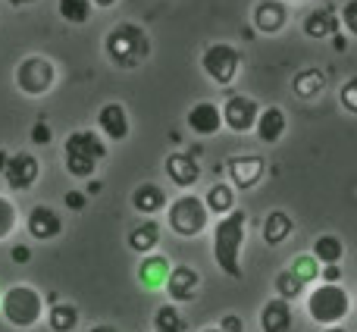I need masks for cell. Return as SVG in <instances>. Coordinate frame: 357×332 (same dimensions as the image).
<instances>
[{
    "mask_svg": "<svg viewBox=\"0 0 357 332\" xmlns=\"http://www.w3.org/2000/svg\"><path fill=\"white\" fill-rule=\"evenodd\" d=\"M248 235V213L241 207H235L229 216L216 220L213 226V260L229 279H241V248H245Z\"/></svg>",
    "mask_w": 357,
    "mask_h": 332,
    "instance_id": "cell-1",
    "label": "cell"
},
{
    "mask_svg": "<svg viewBox=\"0 0 357 332\" xmlns=\"http://www.w3.org/2000/svg\"><path fill=\"white\" fill-rule=\"evenodd\" d=\"M104 54L116 69H138L151 56V38L142 25L119 22L116 29L107 31Z\"/></svg>",
    "mask_w": 357,
    "mask_h": 332,
    "instance_id": "cell-2",
    "label": "cell"
},
{
    "mask_svg": "<svg viewBox=\"0 0 357 332\" xmlns=\"http://www.w3.org/2000/svg\"><path fill=\"white\" fill-rule=\"evenodd\" d=\"M107 157V142L100 138V132L91 129H75L66 135V144H63V163H66V172L73 179H94L98 172V163Z\"/></svg>",
    "mask_w": 357,
    "mask_h": 332,
    "instance_id": "cell-3",
    "label": "cell"
},
{
    "mask_svg": "<svg viewBox=\"0 0 357 332\" xmlns=\"http://www.w3.org/2000/svg\"><path fill=\"white\" fill-rule=\"evenodd\" d=\"M0 317L13 329H31L47 317V304H44L41 292L31 285H13L0 298Z\"/></svg>",
    "mask_w": 357,
    "mask_h": 332,
    "instance_id": "cell-4",
    "label": "cell"
},
{
    "mask_svg": "<svg viewBox=\"0 0 357 332\" xmlns=\"http://www.w3.org/2000/svg\"><path fill=\"white\" fill-rule=\"evenodd\" d=\"M351 314V295L345 292V285H329L320 282L307 295V317L317 326H342V320Z\"/></svg>",
    "mask_w": 357,
    "mask_h": 332,
    "instance_id": "cell-5",
    "label": "cell"
},
{
    "mask_svg": "<svg viewBox=\"0 0 357 332\" xmlns=\"http://www.w3.org/2000/svg\"><path fill=\"white\" fill-rule=\"evenodd\" d=\"M167 226L178 239H197L210 226V210L204 197H197L195 191H182L167 207Z\"/></svg>",
    "mask_w": 357,
    "mask_h": 332,
    "instance_id": "cell-6",
    "label": "cell"
},
{
    "mask_svg": "<svg viewBox=\"0 0 357 332\" xmlns=\"http://www.w3.org/2000/svg\"><path fill=\"white\" fill-rule=\"evenodd\" d=\"M241 63H245V56H241L238 47H232V44H207L201 54V69L204 75H207L210 82H216L220 88H229L235 82V75L241 73Z\"/></svg>",
    "mask_w": 357,
    "mask_h": 332,
    "instance_id": "cell-7",
    "label": "cell"
},
{
    "mask_svg": "<svg viewBox=\"0 0 357 332\" xmlns=\"http://www.w3.org/2000/svg\"><path fill=\"white\" fill-rule=\"evenodd\" d=\"M54 85H56V66L47 56L31 54L16 66V88L25 98H44V94L54 91Z\"/></svg>",
    "mask_w": 357,
    "mask_h": 332,
    "instance_id": "cell-8",
    "label": "cell"
},
{
    "mask_svg": "<svg viewBox=\"0 0 357 332\" xmlns=\"http://www.w3.org/2000/svg\"><path fill=\"white\" fill-rule=\"evenodd\" d=\"M260 110H264V107H260L251 94H229L226 104H222V126L232 129V132H238V135L254 132L257 129Z\"/></svg>",
    "mask_w": 357,
    "mask_h": 332,
    "instance_id": "cell-9",
    "label": "cell"
},
{
    "mask_svg": "<svg viewBox=\"0 0 357 332\" xmlns=\"http://www.w3.org/2000/svg\"><path fill=\"white\" fill-rule=\"evenodd\" d=\"M25 232L35 241H54L63 232V216L50 204H35L25 216Z\"/></svg>",
    "mask_w": 357,
    "mask_h": 332,
    "instance_id": "cell-10",
    "label": "cell"
},
{
    "mask_svg": "<svg viewBox=\"0 0 357 332\" xmlns=\"http://www.w3.org/2000/svg\"><path fill=\"white\" fill-rule=\"evenodd\" d=\"M229 169V182H232L235 191H248L254 188V185L264 179L266 172V160L257 154H241V157H232V160L226 163Z\"/></svg>",
    "mask_w": 357,
    "mask_h": 332,
    "instance_id": "cell-11",
    "label": "cell"
},
{
    "mask_svg": "<svg viewBox=\"0 0 357 332\" xmlns=\"http://www.w3.org/2000/svg\"><path fill=\"white\" fill-rule=\"evenodd\" d=\"M38 176H41V163H38V157L29 154V151H19V154H13L10 157V166H6V172H3L10 191H29L31 185L38 182Z\"/></svg>",
    "mask_w": 357,
    "mask_h": 332,
    "instance_id": "cell-12",
    "label": "cell"
},
{
    "mask_svg": "<svg viewBox=\"0 0 357 332\" xmlns=\"http://www.w3.org/2000/svg\"><path fill=\"white\" fill-rule=\"evenodd\" d=\"M197 289H201V273L195 270V266L188 264H178L173 266V273H169L167 279V295L173 304H188L197 298Z\"/></svg>",
    "mask_w": 357,
    "mask_h": 332,
    "instance_id": "cell-13",
    "label": "cell"
},
{
    "mask_svg": "<svg viewBox=\"0 0 357 332\" xmlns=\"http://www.w3.org/2000/svg\"><path fill=\"white\" fill-rule=\"evenodd\" d=\"M251 25L260 35H279L289 25V6L282 0H260L251 13Z\"/></svg>",
    "mask_w": 357,
    "mask_h": 332,
    "instance_id": "cell-14",
    "label": "cell"
},
{
    "mask_svg": "<svg viewBox=\"0 0 357 332\" xmlns=\"http://www.w3.org/2000/svg\"><path fill=\"white\" fill-rule=\"evenodd\" d=\"M185 123L195 135L201 138H210L222 129V107L213 104V100H197L188 113H185Z\"/></svg>",
    "mask_w": 357,
    "mask_h": 332,
    "instance_id": "cell-15",
    "label": "cell"
},
{
    "mask_svg": "<svg viewBox=\"0 0 357 332\" xmlns=\"http://www.w3.org/2000/svg\"><path fill=\"white\" fill-rule=\"evenodd\" d=\"M98 129L107 142H126L132 132V123H129V113L119 100H110L98 110Z\"/></svg>",
    "mask_w": 357,
    "mask_h": 332,
    "instance_id": "cell-16",
    "label": "cell"
},
{
    "mask_svg": "<svg viewBox=\"0 0 357 332\" xmlns=\"http://www.w3.org/2000/svg\"><path fill=\"white\" fill-rule=\"evenodd\" d=\"M163 169H167L169 182L182 191L195 188L197 179H201V166H197V160L191 154H185V151H173V154L167 157V163H163Z\"/></svg>",
    "mask_w": 357,
    "mask_h": 332,
    "instance_id": "cell-17",
    "label": "cell"
},
{
    "mask_svg": "<svg viewBox=\"0 0 357 332\" xmlns=\"http://www.w3.org/2000/svg\"><path fill=\"white\" fill-rule=\"evenodd\" d=\"M169 273H173V264H169L167 254H148V257H142L135 276H138V282H142V289L160 292V289H167Z\"/></svg>",
    "mask_w": 357,
    "mask_h": 332,
    "instance_id": "cell-18",
    "label": "cell"
},
{
    "mask_svg": "<svg viewBox=\"0 0 357 332\" xmlns=\"http://www.w3.org/2000/svg\"><path fill=\"white\" fill-rule=\"evenodd\" d=\"M285 129H289V116H285V110L282 107H276V104H270V107H264L260 110V119H257V138L264 144H279L282 142V135H285Z\"/></svg>",
    "mask_w": 357,
    "mask_h": 332,
    "instance_id": "cell-19",
    "label": "cell"
},
{
    "mask_svg": "<svg viewBox=\"0 0 357 332\" xmlns=\"http://www.w3.org/2000/svg\"><path fill=\"white\" fill-rule=\"evenodd\" d=\"M132 207H135L142 216L154 220L160 210L169 207V204H167V191H163L157 182H142L135 191H132Z\"/></svg>",
    "mask_w": 357,
    "mask_h": 332,
    "instance_id": "cell-20",
    "label": "cell"
},
{
    "mask_svg": "<svg viewBox=\"0 0 357 332\" xmlns=\"http://www.w3.org/2000/svg\"><path fill=\"white\" fill-rule=\"evenodd\" d=\"M291 301L285 298H270L260 308V329L264 332H289L291 329Z\"/></svg>",
    "mask_w": 357,
    "mask_h": 332,
    "instance_id": "cell-21",
    "label": "cell"
},
{
    "mask_svg": "<svg viewBox=\"0 0 357 332\" xmlns=\"http://www.w3.org/2000/svg\"><path fill=\"white\" fill-rule=\"evenodd\" d=\"M301 31L307 38H314V41H326V38L339 35L342 22H339V16H335L333 10H314V13H307V16H304Z\"/></svg>",
    "mask_w": 357,
    "mask_h": 332,
    "instance_id": "cell-22",
    "label": "cell"
},
{
    "mask_svg": "<svg viewBox=\"0 0 357 332\" xmlns=\"http://www.w3.org/2000/svg\"><path fill=\"white\" fill-rule=\"evenodd\" d=\"M160 235H163V229H160V222L157 220H142L135 229L129 232V248L135 254H142V257H148V254H157V245H160Z\"/></svg>",
    "mask_w": 357,
    "mask_h": 332,
    "instance_id": "cell-23",
    "label": "cell"
},
{
    "mask_svg": "<svg viewBox=\"0 0 357 332\" xmlns=\"http://www.w3.org/2000/svg\"><path fill=\"white\" fill-rule=\"evenodd\" d=\"M295 232V220L285 210H270L264 220V241L270 248H279L282 241H289V235Z\"/></svg>",
    "mask_w": 357,
    "mask_h": 332,
    "instance_id": "cell-24",
    "label": "cell"
},
{
    "mask_svg": "<svg viewBox=\"0 0 357 332\" xmlns=\"http://www.w3.org/2000/svg\"><path fill=\"white\" fill-rule=\"evenodd\" d=\"M310 254L317 257V264L320 266H335V264H342V257H345V241H342L339 235H333V232L317 235Z\"/></svg>",
    "mask_w": 357,
    "mask_h": 332,
    "instance_id": "cell-25",
    "label": "cell"
},
{
    "mask_svg": "<svg viewBox=\"0 0 357 332\" xmlns=\"http://www.w3.org/2000/svg\"><path fill=\"white\" fill-rule=\"evenodd\" d=\"M204 204H207L210 216H229L235 210V188L229 182H213L204 195Z\"/></svg>",
    "mask_w": 357,
    "mask_h": 332,
    "instance_id": "cell-26",
    "label": "cell"
},
{
    "mask_svg": "<svg viewBox=\"0 0 357 332\" xmlns=\"http://www.w3.org/2000/svg\"><path fill=\"white\" fill-rule=\"evenodd\" d=\"M47 326L54 329V332H75L79 329V320H82V314H79V308L75 304H69V301H56V304H50L47 308Z\"/></svg>",
    "mask_w": 357,
    "mask_h": 332,
    "instance_id": "cell-27",
    "label": "cell"
},
{
    "mask_svg": "<svg viewBox=\"0 0 357 332\" xmlns=\"http://www.w3.org/2000/svg\"><path fill=\"white\" fill-rule=\"evenodd\" d=\"M291 88H295V94L301 100H310L326 88V75H323V69H317V66L301 69V73H295V79H291Z\"/></svg>",
    "mask_w": 357,
    "mask_h": 332,
    "instance_id": "cell-28",
    "label": "cell"
},
{
    "mask_svg": "<svg viewBox=\"0 0 357 332\" xmlns=\"http://www.w3.org/2000/svg\"><path fill=\"white\" fill-rule=\"evenodd\" d=\"M185 329H188V323H185L178 304L169 301L154 310V332H185Z\"/></svg>",
    "mask_w": 357,
    "mask_h": 332,
    "instance_id": "cell-29",
    "label": "cell"
},
{
    "mask_svg": "<svg viewBox=\"0 0 357 332\" xmlns=\"http://www.w3.org/2000/svg\"><path fill=\"white\" fill-rule=\"evenodd\" d=\"M56 10H60V16L66 19L69 25H85L88 19H91L94 3H91V0H60V3H56Z\"/></svg>",
    "mask_w": 357,
    "mask_h": 332,
    "instance_id": "cell-30",
    "label": "cell"
},
{
    "mask_svg": "<svg viewBox=\"0 0 357 332\" xmlns=\"http://www.w3.org/2000/svg\"><path fill=\"white\" fill-rule=\"evenodd\" d=\"M289 270L295 273V276L301 279L304 285H307V282H317V279H320V270H323V266L317 264V257H314V254H298V257L291 260V266H289Z\"/></svg>",
    "mask_w": 357,
    "mask_h": 332,
    "instance_id": "cell-31",
    "label": "cell"
},
{
    "mask_svg": "<svg viewBox=\"0 0 357 332\" xmlns=\"http://www.w3.org/2000/svg\"><path fill=\"white\" fill-rule=\"evenodd\" d=\"M273 285H276V298H285V301H295V298L304 292V282L291 270H279Z\"/></svg>",
    "mask_w": 357,
    "mask_h": 332,
    "instance_id": "cell-32",
    "label": "cell"
},
{
    "mask_svg": "<svg viewBox=\"0 0 357 332\" xmlns=\"http://www.w3.org/2000/svg\"><path fill=\"white\" fill-rule=\"evenodd\" d=\"M16 222H19L16 204H13L6 195H0V241L10 239V235L16 232Z\"/></svg>",
    "mask_w": 357,
    "mask_h": 332,
    "instance_id": "cell-33",
    "label": "cell"
},
{
    "mask_svg": "<svg viewBox=\"0 0 357 332\" xmlns=\"http://www.w3.org/2000/svg\"><path fill=\"white\" fill-rule=\"evenodd\" d=\"M339 22L348 38H357V0H345V6L339 13Z\"/></svg>",
    "mask_w": 357,
    "mask_h": 332,
    "instance_id": "cell-34",
    "label": "cell"
},
{
    "mask_svg": "<svg viewBox=\"0 0 357 332\" xmlns=\"http://www.w3.org/2000/svg\"><path fill=\"white\" fill-rule=\"evenodd\" d=\"M339 100H342V107H345L348 113H354V116H357V75H351V79L342 85Z\"/></svg>",
    "mask_w": 357,
    "mask_h": 332,
    "instance_id": "cell-35",
    "label": "cell"
},
{
    "mask_svg": "<svg viewBox=\"0 0 357 332\" xmlns=\"http://www.w3.org/2000/svg\"><path fill=\"white\" fill-rule=\"evenodd\" d=\"M63 204H66V210H73V213H82L85 210V204H88V195H85V188H73V191H66L63 195Z\"/></svg>",
    "mask_w": 357,
    "mask_h": 332,
    "instance_id": "cell-36",
    "label": "cell"
},
{
    "mask_svg": "<svg viewBox=\"0 0 357 332\" xmlns=\"http://www.w3.org/2000/svg\"><path fill=\"white\" fill-rule=\"evenodd\" d=\"M29 138H31V144H41V148H44V144L54 142V132H50V126L44 123V119H38V123L31 126V135Z\"/></svg>",
    "mask_w": 357,
    "mask_h": 332,
    "instance_id": "cell-37",
    "label": "cell"
},
{
    "mask_svg": "<svg viewBox=\"0 0 357 332\" xmlns=\"http://www.w3.org/2000/svg\"><path fill=\"white\" fill-rule=\"evenodd\" d=\"M220 329L222 332H245V320H241L238 314H226L220 320Z\"/></svg>",
    "mask_w": 357,
    "mask_h": 332,
    "instance_id": "cell-38",
    "label": "cell"
},
{
    "mask_svg": "<svg viewBox=\"0 0 357 332\" xmlns=\"http://www.w3.org/2000/svg\"><path fill=\"white\" fill-rule=\"evenodd\" d=\"M10 260L13 264H19V266H25L31 260V248L29 245H13L10 248Z\"/></svg>",
    "mask_w": 357,
    "mask_h": 332,
    "instance_id": "cell-39",
    "label": "cell"
},
{
    "mask_svg": "<svg viewBox=\"0 0 357 332\" xmlns=\"http://www.w3.org/2000/svg\"><path fill=\"white\" fill-rule=\"evenodd\" d=\"M320 282H329V285H339L342 282V266H323L320 270Z\"/></svg>",
    "mask_w": 357,
    "mask_h": 332,
    "instance_id": "cell-40",
    "label": "cell"
},
{
    "mask_svg": "<svg viewBox=\"0 0 357 332\" xmlns=\"http://www.w3.org/2000/svg\"><path fill=\"white\" fill-rule=\"evenodd\" d=\"M333 47H335V50H342V54L348 50V35H345V31H339V35L333 38Z\"/></svg>",
    "mask_w": 357,
    "mask_h": 332,
    "instance_id": "cell-41",
    "label": "cell"
},
{
    "mask_svg": "<svg viewBox=\"0 0 357 332\" xmlns=\"http://www.w3.org/2000/svg\"><path fill=\"white\" fill-rule=\"evenodd\" d=\"M10 151H3V148H0V176H3V172H6V166H10Z\"/></svg>",
    "mask_w": 357,
    "mask_h": 332,
    "instance_id": "cell-42",
    "label": "cell"
},
{
    "mask_svg": "<svg viewBox=\"0 0 357 332\" xmlns=\"http://www.w3.org/2000/svg\"><path fill=\"white\" fill-rule=\"evenodd\" d=\"M100 191V182L98 179H88V185H85V195H98Z\"/></svg>",
    "mask_w": 357,
    "mask_h": 332,
    "instance_id": "cell-43",
    "label": "cell"
},
{
    "mask_svg": "<svg viewBox=\"0 0 357 332\" xmlns=\"http://www.w3.org/2000/svg\"><path fill=\"white\" fill-rule=\"evenodd\" d=\"M88 332H119L116 326H110V323H100V326H91Z\"/></svg>",
    "mask_w": 357,
    "mask_h": 332,
    "instance_id": "cell-44",
    "label": "cell"
},
{
    "mask_svg": "<svg viewBox=\"0 0 357 332\" xmlns=\"http://www.w3.org/2000/svg\"><path fill=\"white\" fill-rule=\"evenodd\" d=\"M91 3H94V6H100V10H107V6H113L116 0H91Z\"/></svg>",
    "mask_w": 357,
    "mask_h": 332,
    "instance_id": "cell-45",
    "label": "cell"
},
{
    "mask_svg": "<svg viewBox=\"0 0 357 332\" xmlns=\"http://www.w3.org/2000/svg\"><path fill=\"white\" fill-rule=\"evenodd\" d=\"M13 6H29V3H35V0H10Z\"/></svg>",
    "mask_w": 357,
    "mask_h": 332,
    "instance_id": "cell-46",
    "label": "cell"
},
{
    "mask_svg": "<svg viewBox=\"0 0 357 332\" xmlns=\"http://www.w3.org/2000/svg\"><path fill=\"white\" fill-rule=\"evenodd\" d=\"M323 332H348L345 326H329V329H323Z\"/></svg>",
    "mask_w": 357,
    "mask_h": 332,
    "instance_id": "cell-47",
    "label": "cell"
},
{
    "mask_svg": "<svg viewBox=\"0 0 357 332\" xmlns=\"http://www.w3.org/2000/svg\"><path fill=\"white\" fill-rule=\"evenodd\" d=\"M201 332H222L220 326H207V329H201Z\"/></svg>",
    "mask_w": 357,
    "mask_h": 332,
    "instance_id": "cell-48",
    "label": "cell"
},
{
    "mask_svg": "<svg viewBox=\"0 0 357 332\" xmlns=\"http://www.w3.org/2000/svg\"><path fill=\"white\" fill-rule=\"evenodd\" d=\"M354 308H357V304H354Z\"/></svg>",
    "mask_w": 357,
    "mask_h": 332,
    "instance_id": "cell-49",
    "label": "cell"
}]
</instances>
